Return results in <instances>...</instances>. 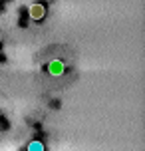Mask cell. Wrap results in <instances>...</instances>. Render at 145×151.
<instances>
[{
	"label": "cell",
	"instance_id": "6da1fadb",
	"mask_svg": "<svg viewBox=\"0 0 145 151\" xmlns=\"http://www.w3.org/2000/svg\"><path fill=\"white\" fill-rule=\"evenodd\" d=\"M28 12H30V18L40 20V18H44V12H46V10H44V6H42V4H32Z\"/></svg>",
	"mask_w": 145,
	"mask_h": 151
},
{
	"label": "cell",
	"instance_id": "3957f363",
	"mask_svg": "<svg viewBox=\"0 0 145 151\" xmlns=\"http://www.w3.org/2000/svg\"><path fill=\"white\" fill-rule=\"evenodd\" d=\"M28 151H44V145L40 143V141H32L28 145Z\"/></svg>",
	"mask_w": 145,
	"mask_h": 151
},
{
	"label": "cell",
	"instance_id": "7a4b0ae2",
	"mask_svg": "<svg viewBox=\"0 0 145 151\" xmlns=\"http://www.w3.org/2000/svg\"><path fill=\"white\" fill-rule=\"evenodd\" d=\"M62 72H64V64H62L60 60H56L50 64V76H60Z\"/></svg>",
	"mask_w": 145,
	"mask_h": 151
}]
</instances>
